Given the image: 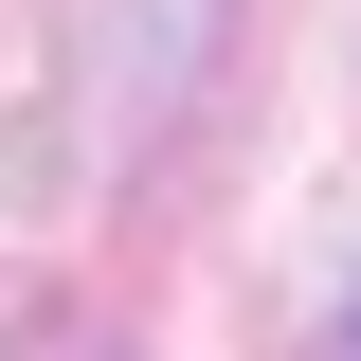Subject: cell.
Masks as SVG:
<instances>
[{
    "mask_svg": "<svg viewBox=\"0 0 361 361\" xmlns=\"http://www.w3.org/2000/svg\"><path fill=\"white\" fill-rule=\"evenodd\" d=\"M343 361H361V307H343Z\"/></svg>",
    "mask_w": 361,
    "mask_h": 361,
    "instance_id": "obj_2",
    "label": "cell"
},
{
    "mask_svg": "<svg viewBox=\"0 0 361 361\" xmlns=\"http://www.w3.org/2000/svg\"><path fill=\"white\" fill-rule=\"evenodd\" d=\"M199 54H217V0H90V127L163 145V109L199 90Z\"/></svg>",
    "mask_w": 361,
    "mask_h": 361,
    "instance_id": "obj_1",
    "label": "cell"
}]
</instances>
